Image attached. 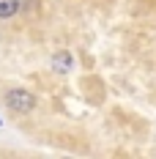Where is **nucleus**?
Masks as SVG:
<instances>
[{
	"label": "nucleus",
	"instance_id": "4",
	"mask_svg": "<svg viewBox=\"0 0 156 159\" xmlns=\"http://www.w3.org/2000/svg\"><path fill=\"white\" fill-rule=\"evenodd\" d=\"M0 126H3V118H0Z\"/></svg>",
	"mask_w": 156,
	"mask_h": 159
},
{
	"label": "nucleus",
	"instance_id": "3",
	"mask_svg": "<svg viewBox=\"0 0 156 159\" xmlns=\"http://www.w3.org/2000/svg\"><path fill=\"white\" fill-rule=\"evenodd\" d=\"M19 8H22L19 0H0V19H11V16H16Z\"/></svg>",
	"mask_w": 156,
	"mask_h": 159
},
{
	"label": "nucleus",
	"instance_id": "1",
	"mask_svg": "<svg viewBox=\"0 0 156 159\" xmlns=\"http://www.w3.org/2000/svg\"><path fill=\"white\" fill-rule=\"evenodd\" d=\"M3 102H6V107L16 115H28V112L36 107V96L30 91H25V88H11V91H6L3 93Z\"/></svg>",
	"mask_w": 156,
	"mask_h": 159
},
{
	"label": "nucleus",
	"instance_id": "2",
	"mask_svg": "<svg viewBox=\"0 0 156 159\" xmlns=\"http://www.w3.org/2000/svg\"><path fill=\"white\" fill-rule=\"evenodd\" d=\"M71 63H74V61H71V52H66V49H63V52H58V55H55V58H52V71H71Z\"/></svg>",
	"mask_w": 156,
	"mask_h": 159
}]
</instances>
